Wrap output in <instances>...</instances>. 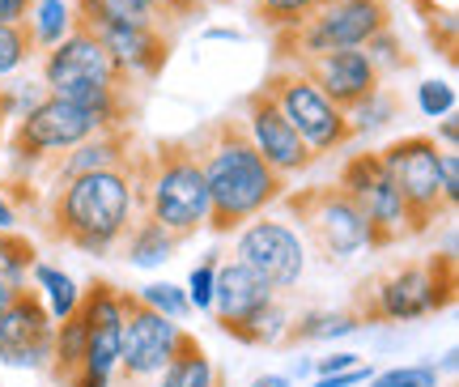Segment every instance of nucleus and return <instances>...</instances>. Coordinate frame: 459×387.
<instances>
[{"label": "nucleus", "mask_w": 459, "mask_h": 387, "mask_svg": "<svg viewBox=\"0 0 459 387\" xmlns=\"http://www.w3.org/2000/svg\"><path fill=\"white\" fill-rule=\"evenodd\" d=\"M200 175L209 188V226L213 234H234L255 213H268L281 196L290 192V179L277 175L260 149L251 145L238 115H217L192 136Z\"/></svg>", "instance_id": "obj_1"}, {"label": "nucleus", "mask_w": 459, "mask_h": 387, "mask_svg": "<svg viewBox=\"0 0 459 387\" xmlns=\"http://www.w3.org/2000/svg\"><path fill=\"white\" fill-rule=\"evenodd\" d=\"M141 154V145H136ZM136 154L124 166L73 175L60 188L43 196V205L34 213L39 230L60 247H73L82 256H115V247L124 239L128 222L136 217Z\"/></svg>", "instance_id": "obj_2"}, {"label": "nucleus", "mask_w": 459, "mask_h": 387, "mask_svg": "<svg viewBox=\"0 0 459 387\" xmlns=\"http://www.w3.org/2000/svg\"><path fill=\"white\" fill-rule=\"evenodd\" d=\"M43 90L102 115L111 128H136L145 102V81L128 77L82 22H73V31L43 51Z\"/></svg>", "instance_id": "obj_3"}, {"label": "nucleus", "mask_w": 459, "mask_h": 387, "mask_svg": "<svg viewBox=\"0 0 459 387\" xmlns=\"http://www.w3.org/2000/svg\"><path fill=\"white\" fill-rule=\"evenodd\" d=\"M455 290V247H446V251H429L421 259H400L375 277H361L349 307L358 311L361 323H417L451 307Z\"/></svg>", "instance_id": "obj_4"}, {"label": "nucleus", "mask_w": 459, "mask_h": 387, "mask_svg": "<svg viewBox=\"0 0 459 387\" xmlns=\"http://www.w3.org/2000/svg\"><path fill=\"white\" fill-rule=\"evenodd\" d=\"M132 196H136V213H149L153 222H162L183 242L196 239L209 226V188H204L196 149L187 136L158 141L149 149L141 145Z\"/></svg>", "instance_id": "obj_5"}, {"label": "nucleus", "mask_w": 459, "mask_h": 387, "mask_svg": "<svg viewBox=\"0 0 459 387\" xmlns=\"http://www.w3.org/2000/svg\"><path fill=\"white\" fill-rule=\"evenodd\" d=\"M392 26L387 0H328L298 26L273 31V65H298L307 56L344 48H366V39Z\"/></svg>", "instance_id": "obj_6"}, {"label": "nucleus", "mask_w": 459, "mask_h": 387, "mask_svg": "<svg viewBox=\"0 0 459 387\" xmlns=\"http://www.w3.org/2000/svg\"><path fill=\"white\" fill-rule=\"evenodd\" d=\"M102 128H111L102 115L85 111V107L68 102V98L43 94L30 111L13 124V132L4 136V158H9V166H4V179H0V183L30 179V171L43 158L82 145L85 136H94V132H102Z\"/></svg>", "instance_id": "obj_7"}, {"label": "nucleus", "mask_w": 459, "mask_h": 387, "mask_svg": "<svg viewBox=\"0 0 459 387\" xmlns=\"http://www.w3.org/2000/svg\"><path fill=\"white\" fill-rule=\"evenodd\" d=\"M285 213L298 222V239L319 264H341L366 251V217L361 209L344 196L341 183H319V188H294L277 200Z\"/></svg>", "instance_id": "obj_8"}, {"label": "nucleus", "mask_w": 459, "mask_h": 387, "mask_svg": "<svg viewBox=\"0 0 459 387\" xmlns=\"http://www.w3.org/2000/svg\"><path fill=\"white\" fill-rule=\"evenodd\" d=\"M383 158V171L392 175L395 192L404 200V213H409V239H421L434 230V222L451 217L443 200V175H438V136H426V132H412V136H400L387 149H378Z\"/></svg>", "instance_id": "obj_9"}, {"label": "nucleus", "mask_w": 459, "mask_h": 387, "mask_svg": "<svg viewBox=\"0 0 459 387\" xmlns=\"http://www.w3.org/2000/svg\"><path fill=\"white\" fill-rule=\"evenodd\" d=\"M264 90L273 94V102L281 107V115L298 128V136L311 145L315 158H332V154H341V149L353 145L349 115H344L336 102H328V98L319 94L298 68L273 65V73L264 77Z\"/></svg>", "instance_id": "obj_10"}, {"label": "nucleus", "mask_w": 459, "mask_h": 387, "mask_svg": "<svg viewBox=\"0 0 459 387\" xmlns=\"http://www.w3.org/2000/svg\"><path fill=\"white\" fill-rule=\"evenodd\" d=\"M336 183H341L344 196H349L361 209V217H366V230H370L366 247H370V251H387V247L409 239V213H404V200L395 192L392 175L383 171L378 149L353 154V158L341 166V179H336Z\"/></svg>", "instance_id": "obj_11"}, {"label": "nucleus", "mask_w": 459, "mask_h": 387, "mask_svg": "<svg viewBox=\"0 0 459 387\" xmlns=\"http://www.w3.org/2000/svg\"><path fill=\"white\" fill-rule=\"evenodd\" d=\"M119 311H124V337H119V362H115L119 383L111 379V387H136L170 362L183 323L166 320L162 311L141 303L136 290H119Z\"/></svg>", "instance_id": "obj_12"}, {"label": "nucleus", "mask_w": 459, "mask_h": 387, "mask_svg": "<svg viewBox=\"0 0 459 387\" xmlns=\"http://www.w3.org/2000/svg\"><path fill=\"white\" fill-rule=\"evenodd\" d=\"M85 311V357L82 371L73 374L65 387H111L115 362H119V337H124V311H119V286L107 277L85 281L82 290Z\"/></svg>", "instance_id": "obj_13"}, {"label": "nucleus", "mask_w": 459, "mask_h": 387, "mask_svg": "<svg viewBox=\"0 0 459 387\" xmlns=\"http://www.w3.org/2000/svg\"><path fill=\"white\" fill-rule=\"evenodd\" d=\"M234 259L255 268L277 294L294 290L307 273V247L298 239V230L290 222H273L268 213H255L251 222L234 230Z\"/></svg>", "instance_id": "obj_14"}, {"label": "nucleus", "mask_w": 459, "mask_h": 387, "mask_svg": "<svg viewBox=\"0 0 459 387\" xmlns=\"http://www.w3.org/2000/svg\"><path fill=\"white\" fill-rule=\"evenodd\" d=\"M51 340H56V320L48 311V298L26 281L0 311V362L22 371H48Z\"/></svg>", "instance_id": "obj_15"}, {"label": "nucleus", "mask_w": 459, "mask_h": 387, "mask_svg": "<svg viewBox=\"0 0 459 387\" xmlns=\"http://www.w3.org/2000/svg\"><path fill=\"white\" fill-rule=\"evenodd\" d=\"M243 128H247V136H251V145L260 149V158L277 171V175H285V179H302L307 171H311L315 162V154H311V145L298 136V128L281 115V107L273 102V94L264 90V85H255L251 94L243 98Z\"/></svg>", "instance_id": "obj_16"}, {"label": "nucleus", "mask_w": 459, "mask_h": 387, "mask_svg": "<svg viewBox=\"0 0 459 387\" xmlns=\"http://www.w3.org/2000/svg\"><path fill=\"white\" fill-rule=\"evenodd\" d=\"M302 77L311 81L319 94L336 102L341 111L349 107H358L366 94H375L378 85H383V73L375 68V60L366 56L361 48H344V51H324V56H307V60H298Z\"/></svg>", "instance_id": "obj_17"}, {"label": "nucleus", "mask_w": 459, "mask_h": 387, "mask_svg": "<svg viewBox=\"0 0 459 387\" xmlns=\"http://www.w3.org/2000/svg\"><path fill=\"white\" fill-rule=\"evenodd\" d=\"M90 31V26H85ZM99 43L107 48L115 65L124 68L128 77L136 81H158L162 68L170 65V48H175V34L162 31V26H149V22H136V26H99Z\"/></svg>", "instance_id": "obj_18"}, {"label": "nucleus", "mask_w": 459, "mask_h": 387, "mask_svg": "<svg viewBox=\"0 0 459 387\" xmlns=\"http://www.w3.org/2000/svg\"><path fill=\"white\" fill-rule=\"evenodd\" d=\"M273 298H277V290H273L255 268H247L243 259H217L213 307H209V315H213V323L226 332V337L247 320V315H255L264 303H273Z\"/></svg>", "instance_id": "obj_19"}, {"label": "nucleus", "mask_w": 459, "mask_h": 387, "mask_svg": "<svg viewBox=\"0 0 459 387\" xmlns=\"http://www.w3.org/2000/svg\"><path fill=\"white\" fill-rule=\"evenodd\" d=\"M217 379H221V371L213 366V357L204 354L200 337L187 332V328H179V340H175L170 362H166L153 379H145V383H136V387H213Z\"/></svg>", "instance_id": "obj_20"}, {"label": "nucleus", "mask_w": 459, "mask_h": 387, "mask_svg": "<svg viewBox=\"0 0 459 387\" xmlns=\"http://www.w3.org/2000/svg\"><path fill=\"white\" fill-rule=\"evenodd\" d=\"M183 247L179 234H170L162 222H153L149 213H136L119 239V259H128L132 268H162L166 259H175V251Z\"/></svg>", "instance_id": "obj_21"}, {"label": "nucleus", "mask_w": 459, "mask_h": 387, "mask_svg": "<svg viewBox=\"0 0 459 387\" xmlns=\"http://www.w3.org/2000/svg\"><path fill=\"white\" fill-rule=\"evenodd\" d=\"M366 323L358 320V311L344 307V311H302V315H290L285 332H281L277 349H298V345H315V340H341L361 332Z\"/></svg>", "instance_id": "obj_22"}, {"label": "nucleus", "mask_w": 459, "mask_h": 387, "mask_svg": "<svg viewBox=\"0 0 459 387\" xmlns=\"http://www.w3.org/2000/svg\"><path fill=\"white\" fill-rule=\"evenodd\" d=\"M73 17L82 26H90V31H99V26H136V22L175 31V22L158 13L149 0H73Z\"/></svg>", "instance_id": "obj_23"}, {"label": "nucleus", "mask_w": 459, "mask_h": 387, "mask_svg": "<svg viewBox=\"0 0 459 387\" xmlns=\"http://www.w3.org/2000/svg\"><path fill=\"white\" fill-rule=\"evenodd\" d=\"M400 111H404L400 94L383 81L375 94H366L358 107H349L344 115H349V128H353V141H358V136H378V132H387L395 119H400Z\"/></svg>", "instance_id": "obj_24"}, {"label": "nucleus", "mask_w": 459, "mask_h": 387, "mask_svg": "<svg viewBox=\"0 0 459 387\" xmlns=\"http://www.w3.org/2000/svg\"><path fill=\"white\" fill-rule=\"evenodd\" d=\"M285 323H290V311H285V303H281V298H273V303H264L255 315H247V320L230 332V340L251 345V349H277Z\"/></svg>", "instance_id": "obj_25"}, {"label": "nucleus", "mask_w": 459, "mask_h": 387, "mask_svg": "<svg viewBox=\"0 0 459 387\" xmlns=\"http://www.w3.org/2000/svg\"><path fill=\"white\" fill-rule=\"evenodd\" d=\"M30 34H34V48H39V56L48 48H56L60 39H65L68 31H73V0H34V9H30Z\"/></svg>", "instance_id": "obj_26"}, {"label": "nucleus", "mask_w": 459, "mask_h": 387, "mask_svg": "<svg viewBox=\"0 0 459 387\" xmlns=\"http://www.w3.org/2000/svg\"><path fill=\"white\" fill-rule=\"evenodd\" d=\"M30 277H34V290L51 298V303H48L51 320H65L68 311L77 307L82 290H77V281H73L68 273H60V268H51V264H39V259H34V264H30Z\"/></svg>", "instance_id": "obj_27"}, {"label": "nucleus", "mask_w": 459, "mask_h": 387, "mask_svg": "<svg viewBox=\"0 0 459 387\" xmlns=\"http://www.w3.org/2000/svg\"><path fill=\"white\" fill-rule=\"evenodd\" d=\"M39 48H34L30 22H0V77H13L30 65Z\"/></svg>", "instance_id": "obj_28"}, {"label": "nucleus", "mask_w": 459, "mask_h": 387, "mask_svg": "<svg viewBox=\"0 0 459 387\" xmlns=\"http://www.w3.org/2000/svg\"><path fill=\"white\" fill-rule=\"evenodd\" d=\"M247 4L264 31H285V26H298L302 17H311L328 0H247Z\"/></svg>", "instance_id": "obj_29"}, {"label": "nucleus", "mask_w": 459, "mask_h": 387, "mask_svg": "<svg viewBox=\"0 0 459 387\" xmlns=\"http://www.w3.org/2000/svg\"><path fill=\"white\" fill-rule=\"evenodd\" d=\"M366 56L375 60V68L383 73V81L392 77V73H409L412 68V56H409V48L400 43V34H395V26H387V31H378L375 39H366Z\"/></svg>", "instance_id": "obj_30"}, {"label": "nucleus", "mask_w": 459, "mask_h": 387, "mask_svg": "<svg viewBox=\"0 0 459 387\" xmlns=\"http://www.w3.org/2000/svg\"><path fill=\"white\" fill-rule=\"evenodd\" d=\"M43 94H48V90H43V81H39V85H34V81H13V85H0V145H4V128H9V124H17V119L30 111Z\"/></svg>", "instance_id": "obj_31"}, {"label": "nucleus", "mask_w": 459, "mask_h": 387, "mask_svg": "<svg viewBox=\"0 0 459 387\" xmlns=\"http://www.w3.org/2000/svg\"><path fill=\"white\" fill-rule=\"evenodd\" d=\"M366 383L370 387H443V374H438V362H412V366H392L383 374H370Z\"/></svg>", "instance_id": "obj_32"}, {"label": "nucleus", "mask_w": 459, "mask_h": 387, "mask_svg": "<svg viewBox=\"0 0 459 387\" xmlns=\"http://www.w3.org/2000/svg\"><path fill=\"white\" fill-rule=\"evenodd\" d=\"M141 294V303H149L153 311H162L166 320H183L187 311H192V303H187V294L179 290V286H170V281H153V286H145Z\"/></svg>", "instance_id": "obj_33"}, {"label": "nucleus", "mask_w": 459, "mask_h": 387, "mask_svg": "<svg viewBox=\"0 0 459 387\" xmlns=\"http://www.w3.org/2000/svg\"><path fill=\"white\" fill-rule=\"evenodd\" d=\"M417 111L429 115V119H443V115L455 111V85L451 81L429 77L417 85Z\"/></svg>", "instance_id": "obj_34"}, {"label": "nucleus", "mask_w": 459, "mask_h": 387, "mask_svg": "<svg viewBox=\"0 0 459 387\" xmlns=\"http://www.w3.org/2000/svg\"><path fill=\"white\" fill-rule=\"evenodd\" d=\"M213 268H217V251L213 256H204L192 268V277H187V303L200 311V315H209V307H213Z\"/></svg>", "instance_id": "obj_35"}, {"label": "nucleus", "mask_w": 459, "mask_h": 387, "mask_svg": "<svg viewBox=\"0 0 459 387\" xmlns=\"http://www.w3.org/2000/svg\"><path fill=\"white\" fill-rule=\"evenodd\" d=\"M438 175H443L446 213L455 217V205H459V149H443V158H438Z\"/></svg>", "instance_id": "obj_36"}, {"label": "nucleus", "mask_w": 459, "mask_h": 387, "mask_svg": "<svg viewBox=\"0 0 459 387\" xmlns=\"http://www.w3.org/2000/svg\"><path fill=\"white\" fill-rule=\"evenodd\" d=\"M370 374H375V366H366V362H358V366H344V371L319 374V379H315V387H358V383H366Z\"/></svg>", "instance_id": "obj_37"}, {"label": "nucleus", "mask_w": 459, "mask_h": 387, "mask_svg": "<svg viewBox=\"0 0 459 387\" xmlns=\"http://www.w3.org/2000/svg\"><path fill=\"white\" fill-rule=\"evenodd\" d=\"M412 13L429 22V17H459V0H409Z\"/></svg>", "instance_id": "obj_38"}, {"label": "nucleus", "mask_w": 459, "mask_h": 387, "mask_svg": "<svg viewBox=\"0 0 459 387\" xmlns=\"http://www.w3.org/2000/svg\"><path fill=\"white\" fill-rule=\"evenodd\" d=\"M361 354H328L315 362V374H332V371H344V366H358Z\"/></svg>", "instance_id": "obj_39"}, {"label": "nucleus", "mask_w": 459, "mask_h": 387, "mask_svg": "<svg viewBox=\"0 0 459 387\" xmlns=\"http://www.w3.org/2000/svg\"><path fill=\"white\" fill-rule=\"evenodd\" d=\"M34 0H0V22H26Z\"/></svg>", "instance_id": "obj_40"}, {"label": "nucleus", "mask_w": 459, "mask_h": 387, "mask_svg": "<svg viewBox=\"0 0 459 387\" xmlns=\"http://www.w3.org/2000/svg\"><path fill=\"white\" fill-rule=\"evenodd\" d=\"M438 136H443L446 149H459V115H443V124H438Z\"/></svg>", "instance_id": "obj_41"}, {"label": "nucleus", "mask_w": 459, "mask_h": 387, "mask_svg": "<svg viewBox=\"0 0 459 387\" xmlns=\"http://www.w3.org/2000/svg\"><path fill=\"white\" fill-rule=\"evenodd\" d=\"M17 226V209L9 205V196L0 192V230H13Z\"/></svg>", "instance_id": "obj_42"}, {"label": "nucleus", "mask_w": 459, "mask_h": 387, "mask_svg": "<svg viewBox=\"0 0 459 387\" xmlns=\"http://www.w3.org/2000/svg\"><path fill=\"white\" fill-rule=\"evenodd\" d=\"M251 387H294V379L290 374H260Z\"/></svg>", "instance_id": "obj_43"}, {"label": "nucleus", "mask_w": 459, "mask_h": 387, "mask_svg": "<svg viewBox=\"0 0 459 387\" xmlns=\"http://www.w3.org/2000/svg\"><path fill=\"white\" fill-rule=\"evenodd\" d=\"M17 290H22L17 281H4V277H0V311H4V303H9V298H13Z\"/></svg>", "instance_id": "obj_44"}, {"label": "nucleus", "mask_w": 459, "mask_h": 387, "mask_svg": "<svg viewBox=\"0 0 459 387\" xmlns=\"http://www.w3.org/2000/svg\"><path fill=\"white\" fill-rule=\"evenodd\" d=\"M209 39H230V43H238L243 34H238V31H226V26H217V31H209Z\"/></svg>", "instance_id": "obj_45"}, {"label": "nucleus", "mask_w": 459, "mask_h": 387, "mask_svg": "<svg viewBox=\"0 0 459 387\" xmlns=\"http://www.w3.org/2000/svg\"><path fill=\"white\" fill-rule=\"evenodd\" d=\"M455 349H446V354H443V371H455Z\"/></svg>", "instance_id": "obj_46"}, {"label": "nucleus", "mask_w": 459, "mask_h": 387, "mask_svg": "<svg viewBox=\"0 0 459 387\" xmlns=\"http://www.w3.org/2000/svg\"><path fill=\"white\" fill-rule=\"evenodd\" d=\"M213 387H226V379H217V383H213Z\"/></svg>", "instance_id": "obj_47"}, {"label": "nucleus", "mask_w": 459, "mask_h": 387, "mask_svg": "<svg viewBox=\"0 0 459 387\" xmlns=\"http://www.w3.org/2000/svg\"><path fill=\"white\" fill-rule=\"evenodd\" d=\"M204 4H209V0H204Z\"/></svg>", "instance_id": "obj_48"}]
</instances>
